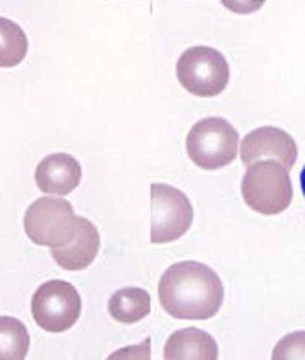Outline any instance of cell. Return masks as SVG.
Masks as SVG:
<instances>
[{"instance_id": "1", "label": "cell", "mask_w": 305, "mask_h": 360, "mask_svg": "<svg viewBox=\"0 0 305 360\" xmlns=\"http://www.w3.org/2000/svg\"><path fill=\"white\" fill-rule=\"evenodd\" d=\"M158 300L176 320H210L224 302V287L215 270L199 261H182L158 281Z\"/></svg>"}, {"instance_id": "2", "label": "cell", "mask_w": 305, "mask_h": 360, "mask_svg": "<svg viewBox=\"0 0 305 360\" xmlns=\"http://www.w3.org/2000/svg\"><path fill=\"white\" fill-rule=\"evenodd\" d=\"M291 171L278 160H258L247 167L241 195L248 208L261 215L283 214L292 202Z\"/></svg>"}, {"instance_id": "3", "label": "cell", "mask_w": 305, "mask_h": 360, "mask_svg": "<svg viewBox=\"0 0 305 360\" xmlns=\"http://www.w3.org/2000/svg\"><path fill=\"white\" fill-rule=\"evenodd\" d=\"M24 232L39 247L61 248L76 237L77 217L74 206L59 197H41L24 214Z\"/></svg>"}, {"instance_id": "4", "label": "cell", "mask_w": 305, "mask_h": 360, "mask_svg": "<svg viewBox=\"0 0 305 360\" xmlns=\"http://www.w3.org/2000/svg\"><path fill=\"white\" fill-rule=\"evenodd\" d=\"M186 151L190 160L200 169H221L238 158L239 134L224 118H205L190 129Z\"/></svg>"}, {"instance_id": "5", "label": "cell", "mask_w": 305, "mask_h": 360, "mask_svg": "<svg viewBox=\"0 0 305 360\" xmlns=\"http://www.w3.org/2000/svg\"><path fill=\"white\" fill-rule=\"evenodd\" d=\"M176 79L197 98H215L228 85V61L212 46H191L176 61Z\"/></svg>"}, {"instance_id": "6", "label": "cell", "mask_w": 305, "mask_h": 360, "mask_svg": "<svg viewBox=\"0 0 305 360\" xmlns=\"http://www.w3.org/2000/svg\"><path fill=\"white\" fill-rule=\"evenodd\" d=\"M32 316L43 331H68L82 316V296L68 281H46L32 296Z\"/></svg>"}, {"instance_id": "7", "label": "cell", "mask_w": 305, "mask_h": 360, "mask_svg": "<svg viewBox=\"0 0 305 360\" xmlns=\"http://www.w3.org/2000/svg\"><path fill=\"white\" fill-rule=\"evenodd\" d=\"M151 204L152 245H166L186 236L193 224V206L186 195L173 186L157 182L151 186Z\"/></svg>"}, {"instance_id": "8", "label": "cell", "mask_w": 305, "mask_h": 360, "mask_svg": "<svg viewBox=\"0 0 305 360\" xmlns=\"http://www.w3.org/2000/svg\"><path fill=\"white\" fill-rule=\"evenodd\" d=\"M263 157L276 158L291 171L298 158V146L294 138L285 133L283 129H254L241 140V162L248 167L254 162L261 160Z\"/></svg>"}, {"instance_id": "9", "label": "cell", "mask_w": 305, "mask_h": 360, "mask_svg": "<svg viewBox=\"0 0 305 360\" xmlns=\"http://www.w3.org/2000/svg\"><path fill=\"white\" fill-rule=\"evenodd\" d=\"M82 176V166L76 158L67 153H53L39 162L35 184L46 195H68L79 186Z\"/></svg>"}, {"instance_id": "10", "label": "cell", "mask_w": 305, "mask_h": 360, "mask_svg": "<svg viewBox=\"0 0 305 360\" xmlns=\"http://www.w3.org/2000/svg\"><path fill=\"white\" fill-rule=\"evenodd\" d=\"M101 239L98 228L85 217H77L76 237L61 248H53L52 257L61 269L70 272L85 270L100 254Z\"/></svg>"}, {"instance_id": "11", "label": "cell", "mask_w": 305, "mask_h": 360, "mask_svg": "<svg viewBox=\"0 0 305 360\" xmlns=\"http://www.w3.org/2000/svg\"><path fill=\"white\" fill-rule=\"evenodd\" d=\"M217 356H219L217 342L212 338V335L197 327L175 331L167 338L164 347L166 360H215Z\"/></svg>"}, {"instance_id": "12", "label": "cell", "mask_w": 305, "mask_h": 360, "mask_svg": "<svg viewBox=\"0 0 305 360\" xmlns=\"http://www.w3.org/2000/svg\"><path fill=\"white\" fill-rule=\"evenodd\" d=\"M151 313V294L140 287L116 290L109 300V314L119 323H136Z\"/></svg>"}, {"instance_id": "13", "label": "cell", "mask_w": 305, "mask_h": 360, "mask_svg": "<svg viewBox=\"0 0 305 360\" xmlns=\"http://www.w3.org/2000/svg\"><path fill=\"white\" fill-rule=\"evenodd\" d=\"M28 37L13 20L0 17V68H13L26 59Z\"/></svg>"}, {"instance_id": "14", "label": "cell", "mask_w": 305, "mask_h": 360, "mask_svg": "<svg viewBox=\"0 0 305 360\" xmlns=\"http://www.w3.org/2000/svg\"><path fill=\"white\" fill-rule=\"evenodd\" d=\"M30 351V333L20 320L0 316V360H22Z\"/></svg>"}, {"instance_id": "15", "label": "cell", "mask_w": 305, "mask_h": 360, "mask_svg": "<svg viewBox=\"0 0 305 360\" xmlns=\"http://www.w3.org/2000/svg\"><path fill=\"white\" fill-rule=\"evenodd\" d=\"M274 360H301L305 359V331H296L283 337L272 349Z\"/></svg>"}, {"instance_id": "16", "label": "cell", "mask_w": 305, "mask_h": 360, "mask_svg": "<svg viewBox=\"0 0 305 360\" xmlns=\"http://www.w3.org/2000/svg\"><path fill=\"white\" fill-rule=\"evenodd\" d=\"M300 186H301V191H304V197H305V166L301 169V175H300Z\"/></svg>"}, {"instance_id": "17", "label": "cell", "mask_w": 305, "mask_h": 360, "mask_svg": "<svg viewBox=\"0 0 305 360\" xmlns=\"http://www.w3.org/2000/svg\"><path fill=\"white\" fill-rule=\"evenodd\" d=\"M219 2H223V4H228L230 0H219Z\"/></svg>"}]
</instances>
